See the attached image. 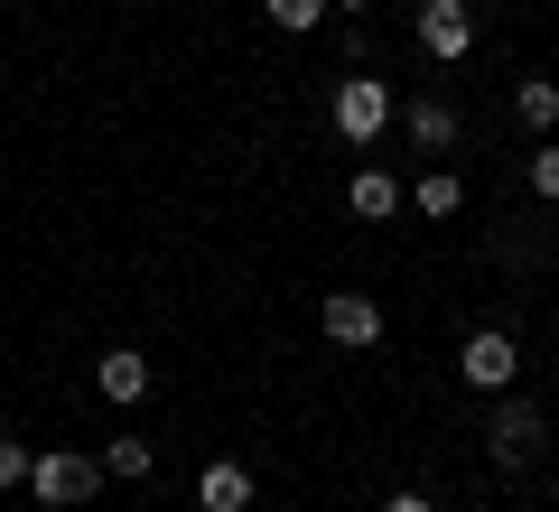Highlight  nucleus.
I'll return each mask as SVG.
<instances>
[{
  "instance_id": "2eb2a0df",
  "label": "nucleus",
  "mask_w": 559,
  "mask_h": 512,
  "mask_svg": "<svg viewBox=\"0 0 559 512\" xmlns=\"http://www.w3.org/2000/svg\"><path fill=\"white\" fill-rule=\"evenodd\" d=\"M532 197L559 205V140H540V150H532Z\"/></svg>"
},
{
  "instance_id": "9b49d317",
  "label": "nucleus",
  "mask_w": 559,
  "mask_h": 512,
  "mask_svg": "<svg viewBox=\"0 0 559 512\" xmlns=\"http://www.w3.org/2000/svg\"><path fill=\"white\" fill-rule=\"evenodd\" d=\"M411 215H429V224L466 215V178H457V168H429V178L411 187Z\"/></svg>"
},
{
  "instance_id": "20e7f679",
  "label": "nucleus",
  "mask_w": 559,
  "mask_h": 512,
  "mask_svg": "<svg viewBox=\"0 0 559 512\" xmlns=\"http://www.w3.org/2000/svg\"><path fill=\"white\" fill-rule=\"evenodd\" d=\"M457 373H466V392H485V401H495V392H513V373H522V345H513L503 326H476V335L457 345Z\"/></svg>"
},
{
  "instance_id": "6e6552de",
  "label": "nucleus",
  "mask_w": 559,
  "mask_h": 512,
  "mask_svg": "<svg viewBox=\"0 0 559 512\" xmlns=\"http://www.w3.org/2000/svg\"><path fill=\"white\" fill-rule=\"evenodd\" d=\"M197 512H252V466L242 456H215L197 475Z\"/></svg>"
},
{
  "instance_id": "6ab92c4d",
  "label": "nucleus",
  "mask_w": 559,
  "mask_h": 512,
  "mask_svg": "<svg viewBox=\"0 0 559 512\" xmlns=\"http://www.w3.org/2000/svg\"><path fill=\"white\" fill-rule=\"evenodd\" d=\"M550 512H559V503H550Z\"/></svg>"
},
{
  "instance_id": "39448f33",
  "label": "nucleus",
  "mask_w": 559,
  "mask_h": 512,
  "mask_svg": "<svg viewBox=\"0 0 559 512\" xmlns=\"http://www.w3.org/2000/svg\"><path fill=\"white\" fill-rule=\"evenodd\" d=\"M318 335H326V345H345V355L382 345V298H364V289H326V298H318Z\"/></svg>"
},
{
  "instance_id": "dca6fc26",
  "label": "nucleus",
  "mask_w": 559,
  "mask_h": 512,
  "mask_svg": "<svg viewBox=\"0 0 559 512\" xmlns=\"http://www.w3.org/2000/svg\"><path fill=\"white\" fill-rule=\"evenodd\" d=\"M28 456H38V448H20V438L0 429V493H10V485H28Z\"/></svg>"
},
{
  "instance_id": "ddd939ff",
  "label": "nucleus",
  "mask_w": 559,
  "mask_h": 512,
  "mask_svg": "<svg viewBox=\"0 0 559 512\" xmlns=\"http://www.w3.org/2000/svg\"><path fill=\"white\" fill-rule=\"evenodd\" d=\"M150 466H159V448H150V438H140V429H121L112 448H103V475H121V485H140V475H150Z\"/></svg>"
},
{
  "instance_id": "f257e3e1",
  "label": "nucleus",
  "mask_w": 559,
  "mask_h": 512,
  "mask_svg": "<svg viewBox=\"0 0 559 512\" xmlns=\"http://www.w3.org/2000/svg\"><path fill=\"white\" fill-rule=\"evenodd\" d=\"M326 121H336L345 150H373V140L392 131V84H382V75H345L336 103H326Z\"/></svg>"
},
{
  "instance_id": "0eeeda50",
  "label": "nucleus",
  "mask_w": 559,
  "mask_h": 512,
  "mask_svg": "<svg viewBox=\"0 0 559 512\" xmlns=\"http://www.w3.org/2000/svg\"><path fill=\"white\" fill-rule=\"evenodd\" d=\"M401 131H411V150L448 158V150H457V103H448V94H419V103H401Z\"/></svg>"
},
{
  "instance_id": "4468645a",
  "label": "nucleus",
  "mask_w": 559,
  "mask_h": 512,
  "mask_svg": "<svg viewBox=\"0 0 559 512\" xmlns=\"http://www.w3.org/2000/svg\"><path fill=\"white\" fill-rule=\"evenodd\" d=\"M271 10V28H289V38H308V28L326 20V0H261Z\"/></svg>"
},
{
  "instance_id": "f03ea898",
  "label": "nucleus",
  "mask_w": 559,
  "mask_h": 512,
  "mask_svg": "<svg viewBox=\"0 0 559 512\" xmlns=\"http://www.w3.org/2000/svg\"><path fill=\"white\" fill-rule=\"evenodd\" d=\"M94 485H103V456H84V448H47V456H28V493H38L47 512H75Z\"/></svg>"
},
{
  "instance_id": "f3484780",
  "label": "nucleus",
  "mask_w": 559,
  "mask_h": 512,
  "mask_svg": "<svg viewBox=\"0 0 559 512\" xmlns=\"http://www.w3.org/2000/svg\"><path fill=\"white\" fill-rule=\"evenodd\" d=\"M382 512H439V503H429V493H411V485H401V493H382Z\"/></svg>"
},
{
  "instance_id": "9d476101",
  "label": "nucleus",
  "mask_w": 559,
  "mask_h": 512,
  "mask_svg": "<svg viewBox=\"0 0 559 512\" xmlns=\"http://www.w3.org/2000/svg\"><path fill=\"white\" fill-rule=\"evenodd\" d=\"M94 392H103V401H121V410H131V401H150V355L112 345V355L94 364Z\"/></svg>"
},
{
  "instance_id": "f8f14e48",
  "label": "nucleus",
  "mask_w": 559,
  "mask_h": 512,
  "mask_svg": "<svg viewBox=\"0 0 559 512\" xmlns=\"http://www.w3.org/2000/svg\"><path fill=\"white\" fill-rule=\"evenodd\" d=\"M513 112H522V131H532V140H550L559 131V84L550 75H522L513 84Z\"/></svg>"
},
{
  "instance_id": "7ed1b4c3",
  "label": "nucleus",
  "mask_w": 559,
  "mask_h": 512,
  "mask_svg": "<svg viewBox=\"0 0 559 512\" xmlns=\"http://www.w3.org/2000/svg\"><path fill=\"white\" fill-rule=\"evenodd\" d=\"M540 401H522V392H495V419H485V456L495 466H532V448H540Z\"/></svg>"
},
{
  "instance_id": "423d86ee",
  "label": "nucleus",
  "mask_w": 559,
  "mask_h": 512,
  "mask_svg": "<svg viewBox=\"0 0 559 512\" xmlns=\"http://www.w3.org/2000/svg\"><path fill=\"white\" fill-rule=\"evenodd\" d=\"M419 57L429 66H466V47H476V10L466 0H419Z\"/></svg>"
},
{
  "instance_id": "a211bd4d",
  "label": "nucleus",
  "mask_w": 559,
  "mask_h": 512,
  "mask_svg": "<svg viewBox=\"0 0 559 512\" xmlns=\"http://www.w3.org/2000/svg\"><path fill=\"white\" fill-rule=\"evenodd\" d=\"M326 10H355V20H364V10H373V0H326Z\"/></svg>"
},
{
  "instance_id": "1a4fd4ad",
  "label": "nucleus",
  "mask_w": 559,
  "mask_h": 512,
  "mask_svg": "<svg viewBox=\"0 0 559 512\" xmlns=\"http://www.w3.org/2000/svg\"><path fill=\"white\" fill-rule=\"evenodd\" d=\"M345 205H355L364 224H392L401 205H411V187H401L392 168H355V187H345Z\"/></svg>"
}]
</instances>
